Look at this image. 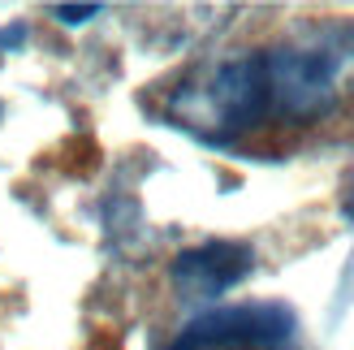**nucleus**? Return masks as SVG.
Returning <instances> with one entry per match:
<instances>
[{
    "mask_svg": "<svg viewBox=\"0 0 354 350\" xmlns=\"http://www.w3.org/2000/svg\"><path fill=\"white\" fill-rule=\"evenodd\" d=\"M294 316L277 303L221 307L199 316L169 350H290Z\"/></svg>",
    "mask_w": 354,
    "mask_h": 350,
    "instance_id": "3",
    "label": "nucleus"
},
{
    "mask_svg": "<svg viewBox=\"0 0 354 350\" xmlns=\"http://www.w3.org/2000/svg\"><path fill=\"white\" fill-rule=\"evenodd\" d=\"M251 268H255L251 247H242V242H203V247H190L173 259V290L186 303H207V299H221L225 290H234L238 282H246Z\"/></svg>",
    "mask_w": 354,
    "mask_h": 350,
    "instance_id": "4",
    "label": "nucleus"
},
{
    "mask_svg": "<svg viewBox=\"0 0 354 350\" xmlns=\"http://www.w3.org/2000/svg\"><path fill=\"white\" fill-rule=\"evenodd\" d=\"M100 13V5H52V17H61L65 26H78V22H91Z\"/></svg>",
    "mask_w": 354,
    "mask_h": 350,
    "instance_id": "5",
    "label": "nucleus"
},
{
    "mask_svg": "<svg viewBox=\"0 0 354 350\" xmlns=\"http://www.w3.org/2000/svg\"><path fill=\"white\" fill-rule=\"evenodd\" d=\"M346 217H354V195H350V199H346Z\"/></svg>",
    "mask_w": 354,
    "mask_h": 350,
    "instance_id": "6",
    "label": "nucleus"
},
{
    "mask_svg": "<svg viewBox=\"0 0 354 350\" xmlns=\"http://www.w3.org/2000/svg\"><path fill=\"white\" fill-rule=\"evenodd\" d=\"M169 117L207 138H234L268 117V74L263 52H242L207 65L199 78L182 82L169 95Z\"/></svg>",
    "mask_w": 354,
    "mask_h": 350,
    "instance_id": "1",
    "label": "nucleus"
},
{
    "mask_svg": "<svg viewBox=\"0 0 354 350\" xmlns=\"http://www.w3.org/2000/svg\"><path fill=\"white\" fill-rule=\"evenodd\" d=\"M350 69V52L337 44H298L263 52V74H268V113L290 121H311L328 113L342 95Z\"/></svg>",
    "mask_w": 354,
    "mask_h": 350,
    "instance_id": "2",
    "label": "nucleus"
}]
</instances>
